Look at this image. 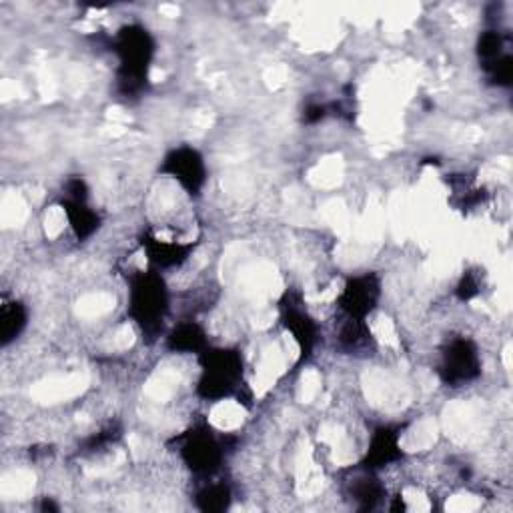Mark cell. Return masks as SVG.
<instances>
[{"label": "cell", "mask_w": 513, "mask_h": 513, "mask_svg": "<svg viewBox=\"0 0 513 513\" xmlns=\"http://www.w3.org/2000/svg\"><path fill=\"white\" fill-rule=\"evenodd\" d=\"M113 53L119 59L117 91L125 99L139 97L149 83L155 57V39L141 25L123 27L113 39Z\"/></svg>", "instance_id": "cell-1"}, {"label": "cell", "mask_w": 513, "mask_h": 513, "mask_svg": "<svg viewBox=\"0 0 513 513\" xmlns=\"http://www.w3.org/2000/svg\"><path fill=\"white\" fill-rule=\"evenodd\" d=\"M169 309L171 295L161 271H135L129 277L127 313L147 337H157L163 331Z\"/></svg>", "instance_id": "cell-2"}, {"label": "cell", "mask_w": 513, "mask_h": 513, "mask_svg": "<svg viewBox=\"0 0 513 513\" xmlns=\"http://www.w3.org/2000/svg\"><path fill=\"white\" fill-rule=\"evenodd\" d=\"M201 357V377L197 383L199 397L221 401L239 397L243 389V357L237 349H207Z\"/></svg>", "instance_id": "cell-3"}, {"label": "cell", "mask_w": 513, "mask_h": 513, "mask_svg": "<svg viewBox=\"0 0 513 513\" xmlns=\"http://www.w3.org/2000/svg\"><path fill=\"white\" fill-rule=\"evenodd\" d=\"M181 457L195 475L211 477L225 459V441L219 439L211 427H195L181 441Z\"/></svg>", "instance_id": "cell-4"}, {"label": "cell", "mask_w": 513, "mask_h": 513, "mask_svg": "<svg viewBox=\"0 0 513 513\" xmlns=\"http://www.w3.org/2000/svg\"><path fill=\"white\" fill-rule=\"evenodd\" d=\"M481 375V357L477 345L467 337L451 339L441 351L439 377L449 387H463Z\"/></svg>", "instance_id": "cell-5"}, {"label": "cell", "mask_w": 513, "mask_h": 513, "mask_svg": "<svg viewBox=\"0 0 513 513\" xmlns=\"http://www.w3.org/2000/svg\"><path fill=\"white\" fill-rule=\"evenodd\" d=\"M161 173L175 179L179 187L189 193L191 197H199L205 183H207V165L203 155L193 147H179L173 149L163 165Z\"/></svg>", "instance_id": "cell-6"}, {"label": "cell", "mask_w": 513, "mask_h": 513, "mask_svg": "<svg viewBox=\"0 0 513 513\" xmlns=\"http://www.w3.org/2000/svg\"><path fill=\"white\" fill-rule=\"evenodd\" d=\"M381 297V281L373 273L355 275L347 279L343 291L337 297V307L345 315V319L367 321V317L375 311Z\"/></svg>", "instance_id": "cell-7"}, {"label": "cell", "mask_w": 513, "mask_h": 513, "mask_svg": "<svg viewBox=\"0 0 513 513\" xmlns=\"http://www.w3.org/2000/svg\"><path fill=\"white\" fill-rule=\"evenodd\" d=\"M281 323L293 335L295 343L299 345L301 357L307 359L313 355L317 341H319V327L309 311L303 307L299 297L285 295L281 301Z\"/></svg>", "instance_id": "cell-8"}, {"label": "cell", "mask_w": 513, "mask_h": 513, "mask_svg": "<svg viewBox=\"0 0 513 513\" xmlns=\"http://www.w3.org/2000/svg\"><path fill=\"white\" fill-rule=\"evenodd\" d=\"M403 457L401 445H399V431L391 425H383L373 431L363 467L367 471H377L381 467H387Z\"/></svg>", "instance_id": "cell-9"}, {"label": "cell", "mask_w": 513, "mask_h": 513, "mask_svg": "<svg viewBox=\"0 0 513 513\" xmlns=\"http://www.w3.org/2000/svg\"><path fill=\"white\" fill-rule=\"evenodd\" d=\"M143 249L147 253V259L151 265L161 271V269H175L181 267L193 253L195 245L191 243H179V241H165L155 235H145L143 237Z\"/></svg>", "instance_id": "cell-10"}, {"label": "cell", "mask_w": 513, "mask_h": 513, "mask_svg": "<svg viewBox=\"0 0 513 513\" xmlns=\"http://www.w3.org/2000/svg\"><path fill=\"white\" fill-rule=\"evenodd\" d=\"M167 347L173 353L201 355L209 349V341L205 329L197 321H181L167 335Z\"/></svg>", "instance_id": "cell-11"}, {"label": "cell", "mask_w": 513, "mask_h": 513, "mask_svg": "<svg viewBox=\"0 0 513 513\" xmlns=\"http://www.w3.org/2000/svg\"><path fill=\"white\" fill-rule=\"evenodd\" d=\"M63 211L67 215L69 227L75 233L79 241L91 239L99 227H101V215L89 207L87 201H73V199H63Z\"/></svg>", "instance_id": "cell-12"}, {"label": "cell", "mask_w": 513, "mask_h": 513, "mask_svg": "<svg viewBox=\"0 0 513 513\" xmlns=\"http://www.w3.org/2000/svg\"><path fill=\"white\" fill-rule=\"evenodd\" d=\"M29 311L21 301H3L0 307V341L3 347L11 345L27 327Z\"/></svg>", "instance_id": "cell-13"}, {"label": "cell", "mask_w": 513, "mask_h": 513, "mask_svg": "<svg viewBox=\"0 0 513 513\" xmlns=\"http://www.w3.org/2000/svg\"><path fill=\"white\" fill-rule=\"evenodd\" d=\"M477 55L481 61V67L485 69L487 65L495 63L497 59L509 55L507 51V39L501 31H485L479 41H477Z\"/></svg>", "instance_id": "cell-14"}, {"label": "cell", "mask_w": 513, "mask_h": 513, "mask_svg": "<svg viewBox=\"0 0 513 513\" xmlns=\"http://www.w3.org/2000/svg\"><path fill=\"white\" fill-rule=\"evenodd\" d=\"M231 489L225 483H209L197 493V507L207 513H219L229 509Z\"/></svg>", "instance_id": "cell-15"}, {"label": "cell", "mask_w": 513, "mask_h": 513, "mask_svg": "<svg viewBox=\"0 0 513 513\" xmlns=\"http://www.w3.org/2000/svg\"><path fill=\"white\" fill-rule=\"evenodd\" d=\"M353 497L359 501V509H373L383 497V487L377 479H369L367 475L359 479V483H355Z\"/></svg>", "instance_id": "cell-16"}, {"label": "cell", "mask_w": 513, "mask_h": 513, "mask_svg": "<svg viewBox=\"0 0 513 513\" xmlns=\"http://www.w3.org/2000/svg\"><path fill=\"white\" fill-rule=\"evenodd\" d=\"M479 295V279L475 273H465L457 285V297L461 301H469Z\"/></svg>", "instance_id": "cell-17"}, {"label": "cell", "mask_w": 513, "mask_h": 513, "mask_svg": "<svg viewBox=\"0 0 513 513\" xmlns=\"http://www.w3.org/2000/svg\"><path fill=\"white\" fill-rule=\"evenodd\" d=\"M327 117V109L323 107V105H309L307 109H305V115H303V119L307 121V123H319V121H323Z\"/></svg>", "instance_id": "cell-18"}]
</instances>
